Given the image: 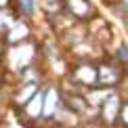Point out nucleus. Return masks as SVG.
Wrapping results in <instances>:
<instances>
[{
	"instance_id": "nucleus-1",
	"label": "nucleus",
	"mask_w": 128,
	"mask_h": 128,
	"mask_svg": "<svg viewBox=\"0 0 128 128\" xmlns=\"http://www.w3.org/2000/svg\"><path fill=\"white\" fill-rule=\"evenodd\" d=\"M72 78H74V82L82 84V86H94L99 82V72L92 63H80V65L74 67Z\"/></svg>"
},
{
	"instance_id": "nucleus-2",
	"label": "nucleus",
	"mask_w": 128,
	"mask_h": 128,
	"mask_svg": "<svg viewBox=\"0 0 128 128\" xmlns=\"http://www.w3.org/2000/svg\"><path fill=\"white\" fill-rule=\"evenodd\" d=\"M65 8L76 19H90L92 17V4H90V0H65Z\"/></svg>"
},
{
	"instance_id": "nucleus-3",
	"label": "nucleus",
	"mask_w": 128,
	"mask_h": 128,
	"mask_svg": "<svg viewBox=\"0 0 128 128\" xmlns=\"http://www.w3.org/2000/svg\"><path fill=\"white\" fill-rule=\"evenodd\" d=\"M97 72H99V82L103 84V86H105V84H107V86H111V84H118L120 78H122L120 65H109V63H105V65L97 67Z\"/></svg>"
},
{
	"instance_id": "nucleus-4",
	"label": "nucleus",
	"mask_w": 128,
	"mask_h": 128,
	"mask_svg": "<svg viewBox=\"0 0 128 128\" xmlns=\"http://www.w3.org/2000/svg\"><path fill=\"white\" fill-rule=\"evenodd\" d=\"M120 105L122 101L116 97V94H109L107 99H105L103 103V109H101V116H103V122H107V124H111V122L118 120V114H120Z\"/></svg>"
},
{
	"instance_id": "nucleus-5",
	"label": "nucleus",
	"mask_w": 128,
	"mask_h": 128,
	"mask_svg": "<svg viewBox=\"0 0 128 128\" xmlns=\"http://www.w3.org/2000/svg\"><path fill=\"white\" fill-rule=\"evenodd\" d=\"M19 8L30 17V15L34 13V0H19Z\"/></svg>"
},
{
	"instance_id": "nucleus-6",
	"label": "nucleus",
	"mask_w": 128,
	"mask_h": 128,
	"mask_svg": "<svg viewBox=\"0 0 128 128\" xmlns=\"http://www.w3.org/2000/svg\"><path fill=\"white\" fill-rule=\"evenodd\" d=\"M116 59H118V63H122V67L126 65V44H122L118 52H116Z\"/></svg>"
}]
</instances>
